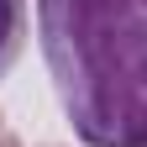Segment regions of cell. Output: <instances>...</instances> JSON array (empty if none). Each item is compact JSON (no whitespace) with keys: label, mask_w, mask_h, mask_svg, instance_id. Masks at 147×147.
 <instances>
[{"label":"cell","mask_w":147,"mask_h":147,"mask_svg":"<svg viewBox=\"0 0 147 147\" xmlns=\"http://www.w3.org/2000/svg\"><path fill=\"white\" fill-rule=\"evenodd\" d=\"M47 74L89 147H147V0H37Z\"/></svg>","instance_id":"obj_1"},{"label":"cell","mask_w":147,"mask_h":147,"mask_svg":"<svg viewBox=\"0 0 147 147\" xmlns=\"http://www.w3.org/2000/svg\"><path fill=\"white\" fill-rule=\"evenodd\" d=\"M21 37H26V5L21 0H0V79L21 53Z\"/></svg>","instance_id":"obj_2"},{"label":"cell","mask_w":147,"mask_h":147,"mask_svg":"<svg viewBox=\"0 0 147 147\" xmlns=\"http://www.w3.org/2000/svg\"><path fill=\"white\" fill-rule=\"evenodd\" d=\"M0 147H21V142H16V137H11V131H0Z\"/></svg>","instance_id":"obj_3"}]
</instances>
